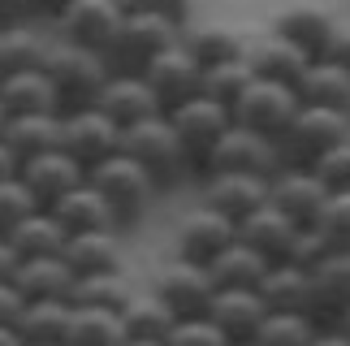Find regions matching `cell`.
<instances>
[{
    "mask_svg": "<svg viewBox=\"0 0 350 346\" xmlns=\"http://www.w3.org/2000/svg\"><path fill=\"white\" fill-rule=\"evenodd\" d=\"M121 152H126L130 161H139L147 173H152L156 186H160V195L173 191V186H182L191 173H199L195 161L186 156L182 139L173 135V126H169L165 113L143 117V122H134V126L121 130Z\"/></svg>",
    "mask_w": 350,
    "mask_h": 346,
    "instance_id": "obj_1",
    "label": "cell"
},
{
    "mask_svg": "<svg viewBox=\"0 0 350 346\" xmlns=\"http://www.w3.org/2000/svg\"><path fill=\"white\" fill-rule=\"evenodd\" d=\"M87 182L104 195V204L113 208V217H117L121 230H130L134 221H143L147 212H152V204L160 199L156 178L139 161H130L126 152H113L109 161L91 165L87 169Z\"/></svg>",
    "mask_w": 350,
    "mask_h": 346,
    "instance_id": "obj_2",
    "label": "cell"
},
{
    "mask_svg": "<svg viewBox=\"0 0 350 346\" xmlns=\"http://www.w3.org/2000/svg\"><path fill=\"white\" fill-rule=\"evenodd\" d=\"M44 70H48L52 87H57V96H61V113L65 109H87V104H96L100 91L109 87V78H113V65H109L104 52L65 44V39H52Z\"/></svg>",
    "mask_w": 350,
    "mask_h": 346,
    "instance_id": "obj_3",
    "label": "cell"
},
{
    "mask_svg": "<svg viewBox=\"0 0 350 346\" xmlns=\"http://www.w3.org/2000/svg\"><path fill=\"white\" fill-rule=\"evenodd\" d=\"M182 39V26H173L165 18H156V13H143V9H130L126 18H121L113 44H109V65L113 74H139L147 61H156L165 48H173Z\"/></svg>",
    "mask_w": 350,
    "mask_h": 346,
    "instance_id": "obj_4",
    "label": "cell"
},
{
    "mask_svg": "<svg viewBox=\"0 0 350 346\" xmlns=\"http://www.w3.org/2000/svg\"><path fill=\"white\" fill-rule=\"evenodd\" d=\"M299 109H303V100H299V91H294L290 83H277V78L255 74V83L234 100L230 117H234V126H247V130H255V135L277 143L281 130L294 122Z\"/></svg>",
    "mask_w": 350,
    "mask_h": 346,
    "instance_id": "obj_5",
    "label": "cell"
},
{
    "mask_svg": "<svg viewBox=\"0 0 350 346\" xmlns=\"http://www.w3.org/2000/svg\"><path fill=\"white\" fill-rule=\"evenodd\" d=\"M342 139H350V113L303 104V109L294 113V122L281 130L277 152H281V165H312L316 156H325L333 143H342Z\"/></svg>",
    "mask_w": 350,
    "mask_h": 346,
    "instance_id": "obj_6",
    "label": "cell"
},
{
    "mask_svg": "<svg viewBox=\"0 0 350 346\" xmlns=\"http://www.w3.org/2000/svg\"><path fill=\"white\" fill-rule=\"evenodd\" d=\"M234 238H238V225L230 217H221V212L208 208V204H195V208H186L178 217V225H173L169 256L191 260V264H212Z\"/></svg>",
    "mask_w": 350,
    "mask_h": 346,
    "instance_id": "obj_7",
    "label": "cell"
},
{
    "mask_svg": "<svg viewBox=\"0 0 350 346\" xmlns=\"http://www.w3.org/2000/svg\"><path fill=\"white\" fill-rule=\"evenodd\" d=\"M281 169V152L273 139L255 135L247 126H230L225 135L212 143V152L199 165V178L204 173H255V178H273Z\"/></svg>",
    "mask_w": 350,
    "mask_h": 346,
    "instance_id": "obj_8",
    "label": "cell"
},
{
    "mask_svg": "<svg viewBox=\"0 0 350 346\" xmlns=\"http://www.w3.org/2000/svg\"><path fill=\"white\" fill-rule=\"evenodd\" d=\"M121 18H126V9H117L113 0H65V5L48 18V26H52L57 39H65V44L109 52Z\"/></svg>",
    "mask_w": 350,
    "mask_h": 346,
    "instance_id": "obj_9",
    "label": "cell"
},
{
    "mask_svg": "<svg viewBox=\"0 0 350 346\" xmlns=\"http://www.w3.org/2000/svg\"><path fill=\"white\" fill-rule=\"evenodd\" d=\"M165 117H169L173 135L182 139L186 156L195 161V169L204 165V156L212 152V143H217L225 130L234 126L230 109H225V104H217V100H208L204 91H199V96H191V100H182V104H173Z\"/></svg>",
    "mask_w": 350,
    "mask_h": 346,
    "instance_id": "obj_10",
    "label": "cell"
},
{
    "mask_svg": "<svg viewBox=\"0 0 350 346\" xmlns=\"http://www.w3.org/2000/svg\"><path fill=\"white\" fill-rule=\"evenodd\" d=\"M61 148L83 169H91V165L109 161L113 152H121V126L109 122L96 104H87V109H65L61 113Z\"/></svg>",
    "mask_w": 350,
    "mask_h": 346,
    "instance_id": "obj_11",
    "label": "cell"
},
{
    "mask_svg": "<svg viewBox=\"0 0 350 346\" xmlns=\"http://www.w3.org/2000/svg\"><path fill=\"white\" fill-rule=\"evenodd\" d=\"M152 290L169 303L173 312H178V321H182V316H204V312H208L212 295H217V282H212L208 264H191V260L169 256V260L156 269Z\"/></svg>",
    "mask_w": 350,
    "mask_h": 346,
    "instance_id": "obj_12",
    "label": "cell"
},
{
    "mask_svg": "<svg viewBox=\"0 0 350 346\" xmlns=\"http://www.w3.org/2000/svg\"><path fill=\"white\" fill-rule=\"evenodd\" d=\"M143 83L156 91V100H160V109H173V104H182V100H191V96H199L204 91V65L195 61V52L182 44H173V48H165L156 61H147L143 65Z\"/></svg>",
    "mask_w": 350,
    "mask_h": 346,
    "instance_id": "obj_13",
    "label": "cell"
},
{
    "mask_svg": "<svg viewBox=\"0 0 350 346\" xmlns=\"http://www.w3.org/2000/svg\"><path fill=\"white\" fill-rule=\"evenodd\" d=\"M268 31L281 35V39H290L299 52H307V57L316 61V57H325L329 39H333V31H338V13L325 9V5H316V0H294V5H281L273 13Z\"/></svg>",
    "mask_w": 350,
    "mask_h": 346,
    "instance_id": "obj_14",
    "label": "cell"
},
{
    "mask_svg": "<svg viewBox=\"0 0 350 346\" xmlns=\"http://www.w3.org/2000/svg\"><path fill=\"white\" fill-rule=\"evenodd\" d=\"M18 182L31 191V199L39 208H52L61 195H70L78 182H87V169L78 165L65 148H52V152L26 156V161L18 165Z\"/></svg>",
    "mask_w": 350,
    "mask_h": 346,
    "instance_id": "obj_15",
    "label": "cell"
},
{
    "mask_svg": "<svg viewBox=\"0 0 350 346\" xmlns=\"http://www.w3.org/2000/svg\"><path fill=\"white\" fill-rule=\"evenodd\" d=\"M325 199H329L325 182L307 165H281L273 178H268V204H277L294 225H312Z\"/></svg>",
    "mask_w": 350,
    "mask_h": 346,
    "instance_id": "obj_16",
    "label": "cell"
},
{
    "mask_svg": "<svg viewBox=\"0 0 350 346\" xmlns=\"http://www.w3.org/2000/svg\"><path fill=\"white\" fill-rule=\"evenodd\" d=\"M199 204L217 208L221 217H230L238 225L247 212L268 204V178H255V173H204L199 178Z\"/></svg>",
    "mask_w": 350,
    "mask_h": 346,
    "instance_id": "obj_17",
    "label": "cell"
},
{
    "mask_svg": "<svg viewBox=\"0 0 350 346\" xmlns=\"http://www.w3.org/2000/svg\"><path fill=\"white\" fill-rule=\"evenodd\" d=\"M52 39H57V35H52L48 18L0 22V78L18 74V70H44Z\"/></svg>",
    "mask_w": 350,
    "mask_h": 346,
    "instance_id": "obj_18",
    "label": "cell"
},
{
    "mask_svg": "<svg viewBox=\"0 0 350 346\" xmlns=\"http://www.w3.org/2000/svg\"><path fill=\"white\" fill-rule=\"evenodd\" d=\"M208 321L221 329L230 342H251L255 338V329L264 325V316H268V308H264V299H260V290H238V286H225V290H217L212 295V303H208Z\"/></svg>",
    "mask_w": 350,
    "mask_h": 346,
    "instance_id": "obj_19",
    "label": "cell"
},
{
    "mask_svg": "<svg viewBox=\"0 0 350 346\" xmlns=\"http://www.w3.org/2000/svg\"><path fill=\"white\" fill-rule=\"evenodd\" d=\"M294 234H299V225H294L277 204H260L255 212H247V217L238 221V243H247L251 251H260L268 264H277V260L290 256Z\"/></svg>",
    "mask_w": 350,
    "mask_h": 346,
    "instance_id": "obj_20",
    "label": "cell"
},
{
    "mask_svg": "<svg viewBox=\"0 0 350 346\" xmlns=\"http://www.w3.org/2000/svg\"><path fill=\"white\" fill-rule=\"evenodd\" d=\"M96 109L109 117V122H117L121 130L134 126V122H143V117L165 113V109H160V100H156V91L143 83V74H113L109 87L100 91Z\"/></svg>",
    "mask_w": 350,
    "mask_h": 346,
    "instance_id": "obj_21",
    "label": "cell"
},
{
    "mask_svg": "<svg viewBox=\"0 0 350 346\" xmlns=\"http://www.w3.org/2000/svg\"><path fill=\"white\" fill-rule=\"evenodd\" d=\"M61 260L74 269V277L126 269V247H121V230H83L70 234L61 247Z\"/></svg>",
    "mask_w": 350,
    "mask_h": 346,
    "instance_id": "obj_22",
    "label": "cell"
},
{
    "mask_svg": "<svg viewBox=\"0 0 350 346\" xmlns=\"http://www.w3.org/2000/svg\"><path fill=\"white\" fill-rule=\"evenodd\" d=\"M251 31H242L234 22H191L182 31V44L195 52V61L204 65H221V61H234V57H247L251 52Z\"/></svg>",
    "mask_w": 350,
    "mask_h": 346,
    "instance_id": "obj_23",
    "label": "cell"
},
{
    "mask_svg": "<svg viewBox=\"0 0 350 346\" xmlns=\"http://www.w3.org/2000/svg\"><path fill=\"white\" fill-rule=\"evenodd\" d=\"M260 299L268 312H303V316H316L312 312V273L299 269L290 260H277L268 264V273L260 277Z\"/></svg>",
    "mask_w": 350,
    "mask_h": 346,
    "instance_id": "obj_24",
    "label": "cell"
},
{
    "mask_svg": "<svg viewBox=\"0 0 350 346\" xmlns=\"http://www.w3.org/2000/svg\"><path fill=\"white\" fill-rule=\"evenodd\" d=\"M312 273V312L320 325H329L338 312L350 308V251H329Z\"/></svg>",
    "mask_w": 350,
    "mask_h": 346,
    "instance_id": "obj_25",
    "label": "cell"
},
{
    "mask_svg": "<svg viewBox=\"0 0 350 346\" xmlns=\"http://www.w3.org/2000/svg\"><path fill=\"white\" fill-rule=\"evenodd\" d=\"M0 104L9 109V117L26 113H61V96L52 87L48 70H18L0 78Z\"/></svg>",
    "mask_w": 350,
    "mask_h": 346,
    "instance_id": "obj_26",
    "label": "cell"
},
{
    "mask_svg": "<svg viewBox=\"0 0 350 346\" xmlns=\"http://www.w3.org/2000/svg\"><path fill=\"white\" fill-rule=\"evenodd\" d=\"M48 212L65 225V234H83V230H121L117 217H113V208L104 204V195H100L91 182H78L74 191L61 195ZM121 234H126V230H121Z\"/></svg>",
    "mask_w": 350,
    "mask_h": 346,
    "instance_id": "obj_27",
    "label": "cell"
},
{
    "mask_svg": "<svg viewBox=\"0 0 350 346\" xmlns=\"http://www.w3.org/2000/svg\"><path fill=\"white\" fill-rule=\"evenodd\" d=\"M117 316H121V325H126L130 342H165L173 334V325H178V312H173L152 286H147V290L143 286L134 290L130 303Z\"/></svg>",
    "mask_w": 350,
    "mask_h": 346,
    "instance_id": "obj_28",
    "label": "cell"
},
{
    "mask_svg": "<svg viewBox=\"0 0 350 346\" xmlns=\"http://www.w3.org/2000/svg\"><path fill=\"white\" fill-rule=\"evenodd\" d=\"M9 282L26 295V303L31 299H70L74 269L61 256H31V260H18Z\"/></svg>",
    "mask_w": 350,
    "mask_h": 346,
    "instance_id": "obj_29",
    "label": "cell"
},
{
    "mask_svg": "<svg viewBox=\"0 0 350 346\" xmlns=\"http://www.w3.org/2000/svg\"><path fill=\"white\" fill-rule=\"evenodd\" d=\"M303 104H316V109H333V113H350V74L342 65H333L329 57H316L294 83Z\"/></svg>",
    "mask_w": 350,
    "mask_h": 346,
    "instance_id": "obj_30",
    "label": "cell"
},
{
    "mask_svg": "<svg viewBox=\"0 0 350 346\" xmlns=\"http://www.w3.org/2000/svg\"><path fill=\"white\" fill-rule=\"evenodd\" d=\"M251 65H255V74L260 78H277V83H299V74L312 65V57L307 52H299L290 44V39H281V35H273V31H264V35H255L251 39Z\"/></svg>",
    "mask_w": 350,
    "mask_h": 346,
    "instance_id": "obj_31",
    "label": "cell"
},
{
    "mask_svg": "<svg viewBox=\"0 0 350 346\" xmlns=\"http://www.w3.org/2000/svg\"><path fill=\"white\" fill-rule=\"evenodd\" d=\"M65 225L52 217L48 208H35L26 221H18L9 230L5 243L13 247V256L18 260H31V256H61V247H65Z\"/></svg>",
    "mask_w": 350,
    "mask_h": 346,
    "instance_id": "obj_32",
    "label": "cell"
},
{
    "mask_svg": "<svg viewBox=\"0 0 350 346\" xmlns=\"http://www.w3.org/2000/svg\"><path fill=\"white\" fill-rule=\"evenodd\" d=\"M74 303L70 299H31L26 312L18 316V334L26 338V346H57L70 329Z\"/></svg>",
    "mask_w": 350,
    "mask_h": 346,
    "instance_id": "obj_33",
    "label": "cell"
},
{
    "mask_svg": "<svg viewBox=\"0 0 350 346\" xmlns=\"http://www.w3.org/2000/svg\"><path fill=\"white\" fill-rule=\"evenodd\" d=\"M5 143L13 148L18 165L26 161V156H39V152L61 148V113H26V117H9Z\"/></svg>",
    "mask_w": 350,
    "mask_h": 346,
    "instance_id": "obj_34",
    "label": "cell"
},
{
    "mask_svg": "<svg viewBox=\"0 0 350 346\" xmlns=\"http://www.w3.org/2000/svg\"><path fill=\"white\" fill-rule=\"evenodd\" d=\"M130 334L121 325V316L109 308H78L70 316V329H65L61 346H126Z\"/></svg>",
    "mask_w": 350,
    "mask_h": 346,
    "instance_id": "obj_35",
    "label": "cell"
},
{
    "mask_svg": "<svg viewBox=\"0 0 350 346\" xmlns=\"http://www.w3.org/2000/svg\"><path fill=\"white\" fill-rule=\"evenodd\" d=\"M130 273L126 269H109V273H91V277H74V290H70V303L78 308H109V312H121L134 295Z\"/></svg>",
    "mask_w": 350,
    "mask_h": 346,
    "instance_id": "obj_36",
    "label": "cell"
},
{
    "mask_svg": "<svg viewBox=\"0 0 350 346\" xmlns=\"http://www.w3.org/2000/svg\"><path fill=\"white\" fill-rule=\"evenodd\" d=\"M208 273H212V282H217V290H225V286L255 290V286H260V277L268 273V260L260 256V251H251L247 243H238V238H234V243L208 264Z\"/></svg>",
    "mask_w": 350,
    "mask_h": 346,
    "instance_id": "obj_37",
    "label": "cell"
},
{
    "mask_svg": "<svg viewBox=\"0 0 350 346\" xmlns=\"http://www.w3.org/2000/svg\"><path fill=\"white\" fill-rule=\"evenodd\" d=\"M316 334H320V321H316V316H303V312H268L251 342L255 346H312Z\"/></svg>",
    "mask_w": 350,
    "mask_h": 346,
    "instance_id": "obj_38",
    "label": "cell"
},
{
    "mask_svg": "<svg viewBox=\"0 0 350 346\" xmlns=\"http://www.w3.org/2000/svg\"><path fill=\"white\" fill-rule=\"evenodd\" d=\"M251 83H255L251 57H234V61H221V65H208V70H204V96L217 100V104H225V109H234V100Z\"/></svg>",
    "mask_w": 350,
    "mask_h": 346,
    "instance_id": "obj_39",
    "label": "cell"
},
{
    "mask_svg": "<svg viewBox=\"0 0 350 346\" xmlns=\"http://www.w3.org/2000/svg\"><path fill=\"white\" fill-rule=\"evenodd\" d=\"M312 225L325 234V243L333 251H350V191H329Z\"/></svg>",
    "mask_w": 350,
    "mask_h": 346,
    "instance_id": "obj_40",
    "label": "cell"
},
{
    "mask_svg": "<svg viewBox=\"0 0 350 346\" xmlns=\"http://www.w3.org/2000/svg\"><path fill=\"white\" fill-rule=\"evenodd\" d=\"M307 169L325 182V191H350V139L333 143V148L325 156H316Z\"/></svg>",
    "mask_w": 350,
    "mask_h": 346,
    "instance_id": "obj_41",
    "label": "cell"
},
{
    "mask_svg": "<svg viewBox=\"0 0 350 346\" xmlns=\"http://www.w3.org/2000/svg\"><path fill=\"white\" fill-rule=\"evenodd\" d=\"M165 346H234V342L225 338L208 316H182V321L173 325V334L165 338Z\"/></svg>",
    "mask_w": 350,
    "mask_h": 346,
    "instance_id": "obj_42",
    "label": "cell"
},
{
    "mask_svg": "<svg viewBox=\"0 0 350 346\" xmlns=\"http://www.w3.org/2000/svg\"><path fill=\"white\" fill-rule=\"evenodd\" d=\"M35 208H39V204L31 199V191H26L18 178H5V182H0V238H9L13 225L26 221Z\"/></svg>",
    "mask_w": 350,
    "mask_h": 346,
    "instance_id": "obj_43",
    "label": "cell"
},
{
    "mask_svg": "<svg viewBox=\"0 0 350 346\" xmlns=\"http://www.w3.org/2000/svg\"><path fill=\"white\" fill-rule=\"evenodd\" d=\"M329 243H325V234L316 230V225H299V234H294V247H290V264H299V269H316L320 260L329 256Z\"/></svg>",
    "mask_w": 350,
    "mask_h": 346,
    "instance_id": "obj_44",
    "label": "cell"
},
{
    "mask_svg": "<svg viewBox=\"0 0 350 346\" xmlns=\"http://www.w3.org/2000/svg\"><path fill=\"white\" fill-rule=\"evenodd\" d=\"M195 5L199 0H134L130 9H143V13H156V18H165V22H173V26H191L195 22Z\"/></svg>",
    "mask_w": 350,
    "mask_h": 346,
    "instance_id": "obj_45",
    "label": "cell"
},
{
    "mask_svg": "<svg viewBox=\"0 0 350 346\" xmlns=\"http://www.w3.org/2000/svg\"><path fill=\"white\" fill-rule=\"evenodd\" d=\"M325 57H329L333 65H342V70L350 74V18H338V31H333Z\"/></svg>",
    "mask_w": 350,
    "mask_h": 346,
    "instance_id": "obj_46",
    "label": "cell"
},
{
    "mask_svg": "<svg viewBox=\"0 0 350 346\" xmlns=\"http://www.w3.org/2000/svg\"><path fill=\"white\" fill-rule=\"evenodd\" d=\"M22 312H26V295L13 282H0V325H18Z\"/></svg>",
    "mask_w": 350,
    "mask_h": 346,
    "instance_id": "obj_47",
    "label": "cell"
},
{
    "mask_svg": "<svg viewBox=\"0 0 350 346\" xmlns=\"http://www.w3.org/2000/svg\"><path fill=\"white\" fill-rule=\"evenodd\" d=\"M13 18H39L35 0H0V22H13Z\"/></svg>",
    "mask_w": 350,
    "mask_h": 346,
    "instance_id": "obj_48",
    "label": "cell"
},
{
    "mask_svg": "<svg viewBox=\"0 0 350 346\" xmlns=\"http://www.w3.org/2000/svg\"><path fill=\"white\" fill-rule=\"evenodd\" d=\"M5 178H18V156H13V148L0 139V182Z\"/></svg>",
    "mask_w": 350,
    "mask_h": 346,
    "instance_id": "obj_49",
    "label": "cell"
},
{
    "mask_svg": "<svg viewBox=\"0 0 350 346\" xmlns=\"http://www.w3.org/2000/svg\"><path fill=\"white\" fill-rule=\"evenodd\" d=\"M13 269H18V256H13V247L5 243V238H0V282H9Z\"/></svg>",
    "mask_w": 350,
    "mask_h": 346,
    "instance_id": "obj_50",
    "label": "cell"
},
{
    "mask_svg": "<svg viewBox=\"0 0 350 346\" xmlns=\"http://www.w3.org/2000/svg\"><path fill=\"white\" fill-rule=\"evenodd\" d=\"M312 346H350V338H342L333 325H320V334H316V342Z\"/></svg>",
    "mask_w": 350,
    "mask_h": 346,
    "instance_id": "obj_51",
    "label": "cell"
},
{
    "mask_svg": "<svg viewBox=\"0 0 350 346\" xmlns=\"http://www.w3.org/2000/svg\"><path fill=\"white\" fill-rule=\"evenodd\" d=\"M0 346H26V338L18 334V325H0Z\"/></svg>",
    "mask_w": 350,
    "mask_h": 346,
    "instance_id": "obj_52",
    "label": "cell"
},
{
    "mask_svg": "<svg viewBox=\"0 0 350 346\" xmlns=\"http://www.w3.org/2000/svg\"><path fill=\"white\" fill-rule=\"evenodd\" d=\"M329 325H333V329H338V334H342V338H350V308H346V312H338V316H333V321H329Z\"/></svg>",
    "mask_w": 350,
    "mask_h": 346,
    "instance_id": "obj_53",
    "label": "cell"
},
{
    "mask_svg": "<svg viewBox=\"0 0 350 346\" xmlns=\"http://www.w3.org/2000/svg\"><path fill=\"white\" fill-rule=\"evenodd\" d=\"M65 5V0H35V9H39V18H52V13H57Z\"/></svg>",
    "mask_w": 350,
    "mask_h": 346,
    "instance_id": "obj_54",
    "label": "cell"
},
{
    "mask_svg": "<svg viewBox=\"0 0 350 346\" xmlns=\"http://www.w3.org/2000/svg\"><path fill=\"white\" fill-rule=\"evenodd\" d=\"M5 126H9V109L0 104V139H5Z\"/></svg>",
    "mask_w": 350,
    "mask_h": 346,
    "instance_id": "obj_55",
    "label": "cell"
},
{
    "mask_svg": "<svg viewBox=\"0 0 350 346\" xmlns=\"http://www.w3.org/2000/svg\"><path fill=\"white\" fill-rule=\"evenodd\" d=\"M113 5H117V9H126V13H130V5H134V0H113Z\"/></svg>",
    "mask_w": 350,
    "mask_h": 346,
    "instance_id": "obj_56",
    "label": "cell"
},
{
    "mask_svg": "<svg viewBox=\"0 0 350 346\" xmlns=\"http://www.w3.org/2000/svg\"><path fill=\"white\" fill-rule=\"evenodd\" d=\"M126 346H165V342H126Z\"/></svg>",
    "mask_w": 350,
    "mask_h": 346,
    "instance_id": "obj_57",
    "label": "cell"
},
{
    "mask_svg": "<svg viewBox=\"0 0 350 346\" xmlns=\"http://www.w3.org/2000/svg\"><path fill=\"white\" fill-rule=\"evenodd\" d=\"M234 346H255V342H234Z\"/></svg>",
    "mask_w": 350,
    "mask_h": 346,
    "instance_id": "obj_58",
    "label": "cell"
},
{
    "mask_svg": "<svg viewBox=\"0 0 350 346\" xmlns=\"http://www.w3.org/2000/svg\"><path fill=\"white\" fill-rule=\"evenodd\" d=\"M57 346H61V342H57Z\"/></svg>",
    "mask_w": 350,
    "mask_h": 346,
    "instance_id": "obj_59",
    "label": "cell"
}]
</instances>
